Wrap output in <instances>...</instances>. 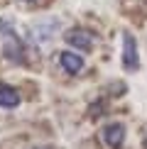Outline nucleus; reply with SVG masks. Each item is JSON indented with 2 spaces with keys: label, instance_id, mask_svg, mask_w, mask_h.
Segmentation results:
<instances>
[{
  "label": "nucleus",
  "instance_id": "0eeeda50",
  "mask_svg": "<svg viewBox=\"0 0 147 149\" xmlns=\"http://www.w3.org/2000/svg\"><path fill=\"white\" fill-rule=\"evenodd\" d=\"M145 142H147V139H145Z\"/></svg>",
  "mask_w": 147,
  "mask_h": 149
},
{
  "label": "nucleus",
  "instance_id": "20e7f679",
  "mask_svg": "<svg viewBox=\"0 0 147 149\" xmlns=\"http://www.w3.org/2000/svg\"><path fill=\"white\" fill-rule=\"evenodd\" d=\"M59 64H61V69L66 73H81V69H83V59L78 54H74V52H61Z\"/></svg>",
  "mask_w": 147,
  "mask_h": 149
},
{
  "label": "nucleus",
  "instance_id": "f257e3e1",
  "mask_svg": "<svg viewBox=\"0 0 147 149\" xmlns=\"http://www.w3.org/2000/svg\"><path fill=\"white\" fill-rule=\"evenodd\" d=\"M123 69L127 73H135L140 69V54H137V42L130 32H123Z\"/></svg>",
  "mask_w": 147,
  "mask_h": 149
},
{
  "label": "nucleus",
  "instance_id": "423d86ee",
  "mask_svg": "<svg viewBox=\"0 0 147 149\" xmlns=\"http://www.w3.org/2000/svg\"><path fill=\"white\" fill-rule=\"evenodd\" d=\"M20 54H22V44H20V42H17L15 37L10 34V37H8V44H5V56L12 59V61H22Z\"/></svg>",
  "mask_w": 147,
  "mask_h": 149
},
{
  "label": "nucleus",
  "instance_id": "39448f33",
  "mask_svg": "<svg viewBox=\"0 0 147 149\" xmlns=\"http://www.w3.org/2000/svg\"><path fill=\"white\" fill-rule=\"evenodd\" d=\"M17 105H20V93L12 88V86H8V83H0V108L12 110V108H17Z\"/></svg>",
  "mask_w": 147,
  "mask_h": 149
},
{
  "label": "nucleus",
  "instance_id": "f03ea898",
  "mask_svg": "<svg viewBox=\"0 0 147 149\" xmlns=\"http://www.w3.org/2000/svg\"><path fill=\"white\" fill-rule=\"evenodd\" d=\"M64 39L69 42L71 47H76L78 52H91L93 49V34L86 32V29H69L64 34Z\"/></svg>",
  "mask_w": 147,
  "mask_h": 149
},
{
  "label": "nucleus",
  "instance_id": "7ed1b4c3",
  "mask_svg": "<svg viewBox=\"0 0 147 149\" xmlns=\"http://www.w3.org/2000/svg\"><path fill=\"white\" fill-rule=\"evenodd\" d=\"M103 142L110 149H120L123 142H125V125L120 122H110V125L103 127Z\"/></svg>",
  "mask_w": 147,
  "mask_h": 149
}]
</instances>
